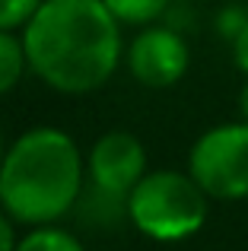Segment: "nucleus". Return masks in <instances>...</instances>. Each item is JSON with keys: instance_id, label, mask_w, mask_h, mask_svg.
<instances>
[{"instance_id": "nucleus-1", "label": "nucleus", "mask_w": 248, "mask_h": 251, "mask_svg": "<svg viewBox=\"0 0 248 251\" xmlns=\"http://www.w3.org/2000/svg\"><path fill=\"white\" fill-rule=\"evenodd\" d=\"M19 35L35 80L64 96L102 89L124 61L121 23L102 0H45Z\"/></svg>"}, {"instance_id": "nucleus-6", "label": "nucleus", "mask_w": 248, "mask_h": 251, "mask_svg": "<svg viewBox=\"0 0 248 251\" xmlns=\"http://www.w3.org/2000/svg\"><path fill=\"white\" fill-rule=\"evenodd\" d=\"M86 175L93 188L127 201L137 181L147 175V150L130 130H108L89 150Z\"/></svg>"}, {"instance_id": "nucleus-7", "label": "nucleus", "mask_w": 248, "mask_h": 251, "mask_svg": "<svg viewBox=\"0 0 248 251\" xmlns=\"http://www.w3.org/2000/svg\"><path fill=\"white\" fill-rule=\"evenodd\" d=\"M25 70H29V61H25L23 35L0 29V99L16 89L19 80L25 76Z\"/></svg>"}, {"instance_id": "nucleus-5", "label": "nucleus", "mask_w": 248, "mask_h": 251, "mask_svg": "<svg viewBox=\"0 0 248 251\" xmlns=\"http://www.w3.org/2000/svg\"><path fill=\"white\" fill-rule=\"evenodd\" d=\"M124 64L130 76L147 89H169L188 74L191 48L175 25H143L124 48Z\"/></svg>"}, {"instance_id": "nucleus-11", "label": "nucleus", "mask_w": 248, "mask_h": 251, "mask_svg": "<svg viewBox=\"0 0 248 251\" xmlns=\"http://www.w3.org/2000/svg\"><path fill=\"white\" fill-rule=\"evenodd\" d=\"M245 23H248V13H245L239 3L223 6V10H220V16H217V29H220V35L229 38V42L239 35V29H242Z\"/></svg>"}, {"instance_id": "nucleus-13", "label": "nucleus", "mask_w": 248, "mask_h": 251, "mask_svg": "<svg viewBox=\"0 0 248 251\" xmlns=\"http://www.w3.org/2000/svg\"><path fill=\"white\" fill-rule=\"evenodd\" d=\"M19 239H16V229H13V220L0 210V251H16Z\"/></svg>"}, {"instance_id": "nucleus-10", "label": "nucleus", "mask_w": 248, "mask_h": 251, "mask_svg": "<svg viewBox=\"0 0 248 251\" xmlns=\"http://www.w3.org/2000/svg\"><path fill=\"white\" fill-rule=\"evenodd\" d=\"M45 0H0V29L3 32H23L29 19L38 13Z\"/></svg>"}, {"instance_id": "nucleus-8", "label": "nucleus", "mask_w": 248, "mask_h": 251, "mask_svg": "<svg viewBox=\"0 0 248 251\" xmlns=\"http://www.w3.org/2000/svg\"><path fill=\"white\" fill-rule=\"evenodd\" d=\"M16 251H86V248H83V242L76 239L74 232H67V229H61L54 223V226L29 229V232L19 239Z\"/></svg>"}, {"instance_id": "nucleus-3", "label": "nucleus", "mask_w": 248, "mask_h": 251, "mask_svg": "<svg viewBox=\"0 0 248 251\" xmlns=\"http://www.w3.org/2000/svg\"><path fill=\"white\" fill-rule=\"evenodd\" d=\"M210 197L188 172L156 169L127 194V220L153 242H181L207 223Z\"/></svg>"}, {"instance_id": "nucleus-12", "label": "nucleus", "mask_w": 248, "mask_h": 251, "mask_svg": "<svg viewBox=\"0 0 248 251\" xmlns=\"http://www.w3.org/2000/svg\"><path fill=\"white\" fill-rule=\"evenodd\" d=\"M229 45H232V61H236V67L248 76V23L239 29V35L232 38Z\"/></svg>"}, {"instance_id": "nucleus-4", "label": "nucleus", "mask_w": 248, "mask_h": 251, "mask_svg": "<svg viewBox=\"0 0 248 251\" xmlns=\"http://www.w3.org/2000/svg\"><path fill=\"white\" fill-rule=\"evenodd\" d=\"M188 175L210 201L248 197V121H226L207 127L188 153Z\"/></svg>"}, {"instance_id": "nucleus-2", "label": "nucleus", "mask_w": 248, "mask_h": 251, "mask_svg": "<svg viewBox=\"0 0 248 251\" xmlns=\"http://www.w3.org/2000/svg\"><path fill=\"white\" fill-rule=\"evenodd\" d=\"M83 153L61 127H32L0 162V210L23 226H54L83 197Z\"/></svg>"}, {"instance_id": "nucleus-15", "label": "nucleus", "mask_w": 248, "mask_h": 251, "mask_svg": "<svg viewBox=\"0 0 248 251\" xmlns=\"http://www.w3.org/2000/svg\"><path fill=\"white\" fill-rule=\"evenodd\" d=\"M3 153H6V147H3V137H0V162H3Z\"/></svg>"}, {"instance_id": "nucleus-14", "label": "nucleus", "mask_w": 248, "mask_h": 251, "mask_svg": "<svg viewBox=\"0 0 248 251\" xmlns=\"http://www.w3.org/2000/svg\"><path fill=\"white\" fill-rule=\"evenodd\" d=\"M239 118H242V121H248V76H245L242 89H239Z\"/></svg>"}, {"instance_id": "nucleus-9", "label": "nucleus", "mask_w": 248, "mask_h": 251, "mask_svg": "<svg viewBox=\"0 0 248 251\" xmlns=\"http://www.w3.org/2000/svg\"><path fill=\"white\" fill-rule=\"evenodd\" d=\"M108 10L115 13L121 25H153L159 16L172 6V0H102Z\"/></svg>"}]
</instances>
